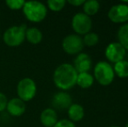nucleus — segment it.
Segmentation results:
<instances>
[{"label":"nucleus","instance_id":"f257e3e1","mask_svg":"<svg viewBox=\"0 0 128 127\" xmlns=\"http://www.w3.org/2000/svg\"><path fill=\"white\" fill-rule=\"evenodd\" d=\"M77 71L72 64L64 63L58 65L53 73V82L58 89L67 91L76 85Z\"/></svg>","mask_w":128,"mask_h":127},{"label":"nucleus","instance_id":"f03ea898","mask_svg":"<svg viewBox=\"0 0 128 127\" xmlns=\"http://www.w3.org/2000/svg\"><path fill=\"white\" fill-rule=\"evenodd\" d=\"M93 78L102 86H108L113 82L115 73L113 67L107 61H100L93 69Z\"/></svg>","mask_w":128,"mask_h":127},{"label":"nucleus","instance_id":"7ed1b4c3","mask_svg":"<svg viewBox=\"0 0 128 127\" xmlns=\"http://www.w3.org/2000/svg\"><path fill=\"white\" fill-rule=\"evenodd\" d=\"M23 11L29 21L39 23L46 18L47 7L39 1H28L24 3Z\"/></svg>","mask_w":128,"mask_h":127},{"label":"nucleus","instance_id":"20e7f679","mask_svg":"<svg viewBox=\"0 0 128 127\" xmlns=\"http://www.w3.org/2000/svg\"><path fill=\"white\" fill-rule=\"evenodd\" d=\"M26 29L27 27L26 24L14 25L8 28L4 33V42L7 45L12 46V47L20 45L26 39Z\"/></svg>","mask_w":128,"mask_h":127},{"label":"nucleus","instance_id":"39448f33","mask_svg":"<svg viewBox=\"0 0 128 127\" xmlns=\"http://www.w3.org/2000/svg\"><path fill=\"white\" fill-rule=\"evenodd\" d=\"M72 27L77 35H86L91 32L92 22L90 17L84 12H78L72 19Z\"/></svg>","mask_w":128,"mask_h":127},{"label":"nucleus","instance_id":"423d86ee","mask_svg":"<svg viewBox=\"0 0 128 127\" xmlns=\"http://www.w3.org/2000/svg\"><path fill=\"white\" fill-rule=\"evenodd\" d=\"M17 92L18 98L24 102L30 101L35 97L37 93V85L33 79L30 78H24L18 84Z\"/></svg>","mask_w":128,"mask_h":127},{"label":"nucleus","instance_id":"0eeeda50","mask_svg":"<svg viewBox=\"0 0 128 127\" xmlns=\"http://www.w3.org/2000/svg\"><path fill=\"white\" fill-rule=\"evenodd\" d=\"M63 50L67 54L78 55L82 51L84 48L83 39L80 36L77 34H70L67 35L62 41Z\"/></svg>","mask_w":128,"mask_h":127},{"label":"nucleus","instance_id":"6e6552de","mask_svg":"<svg viewBox=\"0 0 128 127\" xmlns=\"http://www.w3.org/2000/svg\"><path fill=\"white\" fill-rule=\"evenodd\" d=\"M126 54V50L118 42H112L109 44L104 51V56L106 59L111 63L114 64L125 59Z\"/></svg>","mask_w":128,"mask_h":127},{"label":"nucleus","instance_id":"1a4fd4ad","mask_svg":"<svg viewBox=\"0 0 128 127\" xmlns=\"http://www.w3.org/2000/svg\"><path fill=\"white\" fill-rule=\"evenodd\" d=\"M108 18L115 24H126L128 21V6L126 3H118L111 7L107 13Z\"/></svg>","mask_w":128,"mask_h":127},{"label":"nucleus","instance_id":"9d476101","mask_svg":"<svg viewBox=\"0 0 128 127\" xmlns=\"http://www.w3.org/2000/svg\"><path fill=\"white\" fill-rule=\"evenodd\" d=\"M72 65L78 73L89 72L92 66V61L87 53L80 52L74 58Z\"/></svg>","mask_w":128,"mask_h":127},{"label":"nucleus","instance_id":"9b49d317","mask_svg":"<svg viewBox=\"0 0 128 127\" xmlns=\"http://www.w3.org/2000/svg\"><path fill=\"white\" fill-rule=\"evenodd\" d=\"M52 106L58 110H66L72 105V98L66 92H58L54 94L52 100Z\"/></svg>","mask_w":128,"mask_h":127},{"label":"nucleus","instance_id":"f8f14e48","mask_svg":"<svg viewBox=\"0 0 128 127\" xmlns=\"http://www.w3.org/2000/svg\"><path fill=\"white\" fill-rule=\"evenodd\" d=\"M26 104L19 98H13L9 100L6 105V110L12 116L19 117L26 112Z\"/></svg>","mask_w":128,"mask_h":127},{"label":"nucleus","instance_id":"ddd939ff","mask_svg":"<svg viewBox=\"0 0 128 127\" xmlns=\"http://www.w3.org/2000/svg\"><path fill=\"white\" fill-rule=\"evenodd\" d=\"M40 121L44 126L53 127L58 121L56 111L52 108L44 109L40 114Z\"/></svg>","mask_w":128,"mask_h":127},{"label":"nucleus","instance_id":"4468645a","mask_svg":"<svg viewBox=\"0 0 128 127\" xmlns=\"http://www.w3.org/2000/svg\"><path fill=\"white\" fill-rule=\"evenodd\" d=\"M68 117L69 120L72 122H78L84 119V110L83 106L79 104H72L71 106L68 108Z\"/></svg>","mask_w":128,"mask_h":127},{"label":"nucleus","instance_id":"2eb2a0df","mask_svg":"<svg viewBox=\"0 0 128 127\" xmlns=\"http://www.w3.org/2000/svg\"><path fill=\"white\" fill-rule=\"evenodd\" d=\"M26 38L30 44H38L42 41L43 34L40 30L36 27L27 28L26 31Z\"/></svg>","mask_w":128,"mask_h":127},{"label":"nucleus","instance_id":"dca6fc26","mask_svg":"<svg viewBox=\"0 0 128 127\" xmlns=\"http://www.w3.org/2000/svg\"><path fill=\"white\" fill-rule=\"evenodd\" d=\"M94 83V78L93 76L89 72H84V73H78L77 78V83L76 85L83 89L90 88Z\"/></svg>","mask_w":128,"mask_h":127},{"label":"nucleus","instance_id":"f3484780","mask_svg":"<svg viewBox=\"0 0 128 127\" xmlns=\"http://www.w3.org/2000/svg\"><path fill=\"white\" fill-rule=\"evenodd\" d=\"M82 6L84 13L91 17L92 16L96 15L98 12L100 8V3L97 0H88V1H84Z\"/></svg>","mask_w":128,"mask_h":127},{"label":"nucleus","instance_id":"a211bd4d","mask_svg":"<svg viewBox=\"0 0 128 127\" xmlns=\"http://www.w3.org/2000/svg\"><path fill=\"white\" fill-rule=\"evenodd\" d=\"M114 73L120 78H128V61L121 60L118 63L114 64L113 66Z\"/></svg>","mask_w":128,"mask_h":127},{"label":"nucleus","instance_id":"6ab92c4d","mask_svg":"<svg viewBox=\"0 0 128 127\" xmlns=\"http://www.w3.org/2000/svg\"><path fill=\"white\" fill-rule=\"evenodd\" d=\"M117 35H118V43L126 50H128V23L123 24L118 28Z\"/></svg>","mask_w":128,"mask_h":127},{"label":"nucleus","instance_id":"aec40b11","mask_svg":"<svg viewBox=\"0 0 128 127\" xmlns=\"http://www.w3.org/2000/svg\"><path fill=\"white\" fill-rule=\"evenodd\" d=\"M82 39L84 45H86L88 47L95 46L98 43V41H100L98 35L97 33H95V32H89V33L86 34Z\"/></svg>","mask_w":128,"mask_h":127},{"label":"nucleus","instance_id":"412c9836","mask_svg":"<svg viewBox=\"0 0 128 127\" xmlns=\"http://www.w3.org/2000/svg\"><path fill=\"white\" fill-rule=\"evenodd\" d=\"M66 3V0H48L47 6L50 10H53V11H59L64 9Z\"/></svg>","mask_w":128,"mask_h":127},{"label":"nucleus","instance_id":"4be33fe9","mask_svg":"<svg viewBox=\"0 0 128 127\" xmlns=\"http://www.w3.org/2000/svg\"><path fill=\"white\" fill-rule=\"evenodd\" d=\"M26 2L24 0H6L5 3L12 10H19L24 6Z\"/></svg>","mask_w":128,"mask_h":127},{"label":"nucleus","instance_id":"5701e85b","mask_svg":"<svg viewBox=\"0 0 128 127\" xmlns=\"http://www.w3.org/2000/svg\"><path fill=\"white\" fill-rule=\"evenodd\" d=\"M53 127H76L75 124L69 119H61L57 122Z\"/></svg>","mask_w":128,"mask_h":127},{"label":"nucleus","instance_id":"b1692460","mask_svg":"<svg viewBox=\"0 0 128 127\" xmlns=\"http://www.w3.org/2000/svg\"><path fill=\"white\" fill-rule=\"evenodd\" d=\"M7 103H8V100H7L6 96L2 92H0V112H3L4 109H6Z\"/></svg>","mask_w":128,"mask_h":127},{"label":"nucleus","instance_id":"393cba45","mask_svg":"<svg viewBox=\"0 0 128 127\" xmlns=\"http://www.w3.org/2000/svg\"><path fill=\"white\" fill-rule=\"evenodd\" d=\"M67 3L73 6H81L84 4V0H68Z\"/></svg>","mask_w":128,"mask_h":127},{"label":"nucleus","instance_id":"a878e982","mask_svg":"<svg viewBox=\"0 0 128 127\" xmlns=\"http://www.w3.org/2000/svg\"><path fill=\"white\" fill-rule=\"evenodd\" d=\"M109 127H120V126H109Z\"/></svg>","mask_w":128,"mask_h":127},{"label":"nucleus","instance_id":"bb28decb","mask_svg":"<svg viewBox=\"0 0 128 127\" xmlns=\"http://www.w3.org/2000/svg\"><path fill=\"white\" fill-rule=\"evenodd\" d=\"M125 127H128V123H127L126 125V126H125Z\"/></svg>","mask_w":128,"mask_h":127},{"label":"nucleus","instance_id":"cd10ccee","mask_svg":"<svg viewBox=\"0 0 128 127\" xmlns=\"http://www.w3.org/2000/svg\"><path fill=\"white\" fill-rule=\"evenodd\" d=\"M127 6H128V4H127Z\"/></svg>","mask_w":128,"mask_h":127}]
</instances>
